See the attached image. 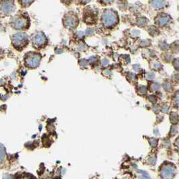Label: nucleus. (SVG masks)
Returning a JSON list of instances; mask_svg holds the SVG:
<instances>
[{"mask_svg": "<svg viewBox=\"0 0 179 179\" xmlns=\"http://www.w3.org/2000/svg\"><path fill=\"white\" fill-rule=\"evenodd\" d=\"M139 174L141 176V179H149L150 177L149 176L148 173H147L145 171L143 170H139Z\"/></svg>", "mask_w": 179, "mask_h": 179, "instance_id": "b1692460", "label": "nucleus"}, {"mask_svg": "<svg viewBox=\"0 0 179 179\" xmlns=\"http://www.w3.org/2000/svg\"><path fill=\"white\" fill-rule=\"evenodd\" d=\"M163 87L164 88L165 91H169L172 89V84H171L170 82H169V81H165L164 83L163 84Z\"/></svg>", "mask_w": 179, "mask_h": 179, "instance_id": "6ab92c4d", "label": "nucleus"}, {"mask_svg": "<svg viewBox=\"0 0 179 179\" xmlns=\"http://www.w3.org/2000/svg\"><path fill=\"white\" fill-rule=\"evenodd\" d=\"M161 109H162V111L164 113H167L169 109V106L168 105H166V104H164V105L162 107Z\"/></svg>", "mask_w": 179, "mask_h": 179, "instance_id": "72a5a7b5", "label": "nucleus"}, {"mask_svg": "<svg viewBox=\"0 0 179 179\" xmlns=\"http://www.w3.org/2000/svg\"><path fill=\"white\" fill-rule=\"evenodd\" d=\"M177 131H178V128H177L176 126L174 125V126H172V127H171L170 133L171 135H176V133L177 132Z\"/></svg>", "mask_w": 179, "mask_h": 179, "instance_id": "c85d7f7f", "label": "nucleus"}, {"mask_svg": "<svg viewBox=\"0 0 179 179\" xmlns=\"http://www.w3.org/2000/svg\"><path fill=\"white\" fill-rule=\"evenodd\" d=\"M4 179H12V177H11L10 176H9V175H6V176H5Z\"/></svg>", "mask_w": 179, "mask_h": 179, "instance_id": "c03bdc74", "label": "nucleus"}, {"mask_svg": "<svg viewBox=\"0 0 179 179\" xmlns=\"http://www.w3.org/2000/svg\"><path fill=\"white\" fill-rule=\"evenodd\" d=\"M43 56L38 51H30L24 55L23 64L24 66L30 70H35L39 68L41 64Z\"/></svg>", "mask_w": 179, "mask_h": 179, "instance_id": "7ed1b4c3", "label": "nucleus"}, {"mask_svg": "<svg viewBox=\"0 0 179 179\" xmlns=\"http://www.w3.org/2000/svg\"><path fill=\"white\" fill-rule=\"evenodd\" d=\"M137 92H138L139 94L140 95H145L147 93V88L145 86H143V85H141L138 87L137 88Z\"/></svg>", "mask_w": 179, "mask_h": 179, "instance_id": "a211bd4d", "label": "nucleus"}, {"mask_svg": "<svg viewBox=\"0 0 179 179\" xmlns=\"http://www.w3.org/2000/svg\"><path fill=\"white\" fill-rule=\"evenodd\" d=\"M97 2L102 6H107L111 4L114 2V0H97Z\"/></svg>", "mask_w": 179, "mask_h": 179, "instance_id": "412c9836", "label": "nucleus"}, {"mask_svg": "<svg viewBox=\"0 0 179 179\" xmlns=\"http://www.w3.org/2000/svg\"><path fill=\"white\" fill-rule=\"evenodd\" d=\"M93 32L91 29H88V30L86 31V34H87V35H91V34H93Z\"/></svg>", "mask_w": 179, "mask_h": 179, "instance_id": "79ce46f5", "label": "nucleus"}, {"mask_svg": "<svg viewBox=\"0 0 179 179\" xmlns=\"http://www.w3.org/2000/svg\"><path fill=\"white\" fill-rule=\"evenodd\" d=\"M103 76H107V77H109V76H111L112 73H111V70H109V69H105V70H104L103 71Z\"/></svg>", "mask_w": 179, "mask_h": 179, "instance_id": "c756f323", "label": "nucleus"}, {"mask_svg": "<svg viewBox=\"0 0 179 179\" xmlns=\"http://www.w3.org/2000/svg\"><path fill=\"white\" fill-rule=\"evenodd\" d=\"M108 64H109V61H108V60H107V59H103V60L101 61V64H102V66H106L108 65Z\"/></svg>", "mask_w": 179, "mask_h": 179, "instance_id": "4c0bfd02", "label": "nucleus"}, {"mask_svg": "<svg viewBox=\"0 0 179 179\" xmlns=\"http://www.w3.org/2000/svg\"><path fill=\"white\" fill-rule=\"evenodd\" d=\"M178 114L176 112H171L170 114V120L171 123L175 124L178 122Z\"/></svg>", "mask_w": 179, "mask_h": 179, "instance_id": "dca6fc26", "label": "nucleus"}, {"mask_svg": "<svg viewBox=\"0 0 179 179\" xmlns=\"http://www.w3.org/2000/svg\"><path fill=\"white\" fill-rule=\"evenodd\" d=\"M176 147L178 148V149L179 151V137L176 139Z\"/></svg>", "mask_w": 179, "mask_h": 179, "instance_id": "37998d69", "label": "nucleus"}, {"mask_svg": "<svg viewBox=\"0 0 179 179\" xmlns=\"http://www.w3.org/2000/svg\"><path fill=\"white\" fill-rule=\"evenodd\" d=\"M170 49L172 50V52L177 53L179 52V41H176L171 45Z\"/></svg>", "mask_w": 179, "mask_h": 179, "instance_id": "f3484780", "label": "nucleus"}, {"mask_svg": "<svg viewBox=\"0 0 179 179\" xmlns=\"http://www.w3.org/2000/svg\"><path fill=\"white\" fill-rule=\"evenodd\" d=\"M127 78L129 80H135L136 78V75L132 72H129L127 75Z\"/></svg>", "mask_w": 179, "mask_h": 179, "instance_id": "7c9ffc66", "label": "nucleus"}, {"mask_svg": "<svg viewBox=\"0 0 179 179\" xmlns=\"http://www.w3.org/2000/svg\"><path fill=\"white\" fill-rule=\"evenodd\" d=\"M119 21L118 15L116 11L111 9L105 10L102 13L101 22L103 27L107 29H112L116 26Z\"/></svg>", "mask_w": 179, "mask_h": 179, "instance_id": "39448f33", "label": "nucleus"}, {"mask_svg": "<svg viewBox=\"0 0 179 179\" xmlns=\"http://www.w3.org/2000/svg\"><path fill=\"white\" fill-rule=\"evenodd\" d=\"M148 24V20L145 17H140L137 20V25L139 27H146Z\"/></svg>", "mask_w": 179, "mask_h": 179, "instance_id": "4468645a", "label": "nucleus"}, {"mask_svg": "<svg viewBox=\"0 0 179 179\" xmlns=\"http://www.w3.org/2000/svg\"><path fill=\"white\" fill-rule=\"evenodd\" d=\"M150 42L151 41L149 40H147V39H145V40H143V41H141V46L142 48H147L148 47L149 45H150Z\"/></svg>", "mask_w": 179, "mask_h": 179, "instance_id": "bb28decb", "label": "nucleus"}, {"mask_svg": "<svg viewBox=\"0 0 179 179\" xmlns=\"http://www.w3.org/2000/svg\"><path fill=\"white\" fill-rule=\"evenodd\" d=\"M10 25L16 31L25 32L29 30L31 25L30 16L25 11H19L10 17Z\"/></svg>", "mask_w": 179, "mask_h": 179, "instance_id": "f257e3e1", "label": "nucleus"}, {"mask_svg": "<svg viewBox=\"0 0 179 179\" xmlns=\"http://www.w3.org/2000/svg\"><path fill=\"white\" fill-rule=\"evenodd\" d=\"M79 17L74 11H68L64 14L62 18V25L65 29L69 31H73L76 29L79 25Z\"/></svg>", "mask_w": 179, "mask_h": 179, "instance_id": "423d86ee", "label": "nucleus"}, {"mask_svg": "<svg viewBox=\"0 0 179 179\" xmlns=\"http://www.w3.org/2000/svg\"><path fill=\"white\" fill-rule=\"evenodd\" d=\"M132 68H133V69L135 71H139V70H140V66L139 64H135V65L132 66Z\"/></svg>", "mask_w": 179, "mask_h": 179, "instance_id": "58836bf2", "label": "nucleus"}, {"mask_svg": "<svg viewBox=\"0 0 179 179\" xmlns=\"http://www.w3.org/2000/svg\"><path fill=\"white\" fill-rule=\"evenodd\" d=\"M150 89L151 91H158L159 88H160V84L158 83V82H153L152 84H151L150 85Z\"/></svg>", "mask_w": 179, "mask_h": 179, "instance_id": "aec40b11", "label": "nucleus"}, {"mask_svg": "<svg viewBox=\"0 0 179 179\" xmlns=\"http://www.w3.org/2000/svg\"><path fill=\"white\" fill-rule=\"evenodd\" d=\"M149 100L151 102V103H155V101H156V97H155L154 95H151V96H149Z\"/></svg>", "mask_w": 179, "mask_h": 179, "instance_id": "e433bc0d", "label": "nucleus"}, {"mask_svg": "<svg viewBox=\"0 0 179 179\" xmlns=\"http://www.w3.org/2000/svg\"><path fill=\"white\" fill-rule=\"evenodd\" d=\"M168 0H151V6L154 8L162 9L167 6Z\"/></svg>", "mask_w": 179, "mask_h": 179, "instance_id": "9b49d317", "label": "nucleus"}, {"mask_svg": "<svg viewBox=\"0 0 179 179\" xmlns=\"http://www.w3.org/2000/svg\"><path fill=\"white\" fill-rule=\"evenodd\" d=\"M30 43L36 51L46 49L49 45V39L43 31H36L30 37Z\"/></svg>", "mask_w": 179, "mask_h": 179, "instance_id": "20e7f679", "label": "nucleus"}, {"mask_svg": "<svg viewBox=\"0 0 179 179\" xmlns=\"http://www.w3.org/2000/svg\"><path fill=\"white\" fill-rule=\"evenodd\" d=\"M176 174V167L172 163L164 164L160 169V176L162 179H172Z\"/></svg>", "mask_w": 179, "mask_h": 179, "instance_id": "1a4fd4ad", "label": "nucleus"}, {"mask_svg": "<svg viewBox=\"0 0 179 179\" xmlns=\"http://www.w3.org/2000/svg\"><path fill=\"white\" fill-rule=\"evenodd\" d=\"M132 35H133L134 37H137V36L139 34V32L138 31H136V30H135V31H132Z\"/></svg>", "mask_w": 179, "mask_h": 179, "instance_id": "a19ab883", "label": "nucleus"}, {"mask_svg": "<svg viewBox=\"0 0 179 179\" xmlns=\"http://www.w3.org/2000/svg\"><path fill=\"white\" fill-rule=\"evenodd\" d=\"M172 64L175 70L179 71V58H176V59L173 60Z\"/></svg>", "mask_w": 179, "mask_h": 179, "instance_id": "a878e982", "label": "nucleus"}, {"mask_svg": "<svg viewBox=\"0 0 179 179\" xmlns=\"http://www.w3.org/2000/svg\"><path fill=\"white\" fill-rule=\"evenodd\" d=\"M160 49H162V50H167V49H168V44L165 43V42H162V43L160 45Z\"/></svg>", "mask_w": 179, "mask_h": 179, "instance_id": "f704fd0d", "label": "nucleus"}, {"mask_svg": "<svg viewBox=\"0 0 179 179\" xmlns=\"http://www.w3.org/2000/svg\"><path fill=\"white\" fill-rule=\"evenodd\" d=\"M172 21V18L170 16L165 13H162L158 15V16L155 19V23L158 27H166Z\"/></svg>", "mask_w": 179, "mask_h": 179, "instance_id": "9d476101", "label": "nucleus"}, {"mask_svg": "<svg viewBox=\"0 0 179 179\" xmlns=\"http://www.w3.org/2000/svg\"><path fill=\"white\" fill-rule=\"evenodd\" d=\"M88 64V62L87 61V60H82L81 61H80V65L81 66H87Z\"/></svg>", "mask_w": 179, "mask_h": 179, "instance_id": "c9c22d12", "label": "nucleus"}, {"mask_svg": "<svg viewBox=\"0 0 179 179\" xmlns=\"http://www.w3.org/2000/svg\"><path fill=\"white\" fill-rule=\"evenodd\" d=\"M174 101L175 105H176L177 107H179V91H178L174 95Z\"/></svg>", "mask_w": 179, "mask_h": 179, "instance_id": "cd10ccee", "label": "nucleus"}, {"mask_svg": "<svg viewBox=\"0 0 179 179\" xmlns=\"http://www.w3.org/2000/svg\"><path fill=\"white\" fill-rule=\"evenodd\" d=\"M155 74L154 73H153V72H148V73H147L146 74V77L147 79H149V80H153V79H154L155 78Z\"/></svg>", "mask_w": 179, "mask_h": 179, "instance_id": "2f4dec72", "label": "nucleus"}, {"mask_svg": "<svg viewBox=\"0 0 179 179\" xmlns=\"http://www.w3.org/2000/svg\"><path fill=\"white\" fill-rule=\"evenodd\" d=\"M149 143L152 147H155L158 145V140L155 138H150L149 139Z\"/></svg>", "mask_w": 179, "mask_h": 179, "instance_id": "4be33fe9", "label": "nucleus"}, {"mask_svg": "<svg viewBox=\"0 0 179 179\" xmlns=\"http://www.w3.org/2000/svg\"><path fill=\"white\" fill-rule=\"evenodd\" d=\"M173 78H174V80H176V81L179 80V74H174V75L173 76Z\"/></svg>", "mask_w": 179, "mask_h": 179, "instance_id": "ea45409f", "label": "nucleus"}, {"mask_svg": "<svg viewBox=\"0 0 179 179\" xmlns=\"http://www.w3.org/2000/svg\"><path fill=\"white\" fill-rule=\"evenodd\" d=\"M98 20V12L96 9L93 7L87 6L83 10L82 21L87 25H93L96 24Z\"/></svg>", "mask_w": 179, "mask_h": 179, "instance_id": "0eeeda50", "label": "nucleus"}, {"mask_svg": "<svg viewBox=\"0 0 179 179\" xmlns=\"http://www.w3.org/2000/svg\"><path fill=\"white\" fill-rule=\"evenodd\" d=\"M150 66L151 69L154 70H157V71L162 69V64L156 60H152L150 62Z\"/></svg>", "mask_w": 179, "mask_h": 179, "instance_id": "ddd939ff", "label": "nucleus"}, {"mask_svg": "<svg viewBox=\"0 0 179 179\" xmlns=\"http://www.w3.org/2000/svg\"><path fill=\"white\" fill-rule=\"evenodd\" d=\"M148 32L149 35L152 37H155L159 34V29L155 26H150L148 28Z\"/></svg>", "mask_w": 179, "mask_h": 179, "instance_id": "2eb2a0df", "label": "nucleus"}, {"mask_svg": "<svg viewBox=\"0 0 179 179\" xmlns=\"http://www.w3.org/2000/svg\"><path fill=\"white\" fill-rule=\"evenodd\" d=\"M5 157V149L2 145L0 144V162H2Z\"/></svg>", "mask_w": 179, "mask_h": 179, "instance_id": "5701e85b", "label": "nucleus"}, {"mask_svg": "<svg viewBox=\"0 0 179 179\" xmlns=\"http://www.w3.org/2000/svg\"><path fill=\"white\" fill-rule=\"evenodd\" d=\"M75 2L78 5H81V6H84L88 4L89 2H91V0H74Z\"/></svg>", "mask_w": 179, "mask_h": 179, "instance_id": "393cba45", "label": "nucleus"}, {"mask_svg": "<svg viewBox=\"0 0 179 179\" xmlns=\"http://www.w3.org/2000/svg\"><path fill=\"white\" fill-rule=\"evenodd\" d=\"M15 0H0V15L12 16L16 10Z\"/></svg>", "mask_w": 179, "mask_h": 179, "instance_id": "6e6552de", "label": "nucleus"}, {"mask_svg": "<svg viewBox=\"0 0 179 179\" xmlns=\"http://www.w3.org/2000/svg\"><path fill=\"white\" fill-rule=\"evenodd\" d=\"M11 45L15 50L23 52L30 43V37L26 32L18 31L13 34L10 38Z\"/></svg>", "mask_w": 179, "mask_h": 179, "instance_id": "f03ea898", "label": "nucleus"}, {"mask_svg": "<svg viewBox=\"0 0 179 179\" xmlns=\"http://www.w3.org/2000/svg\"><path fill=\"white\" fill-rule=\"evenodd\" d=\"M21 8H28L35 2V0H17Z\"/></svg>", "mask_w": 179, "mask_h": 179, "instance_id": "f8f14e48", "label": "nucleus"}, {"mask_svg": "<svg viewBox=\"0 0 179 179\" xmlns=\"http://www.w3.org/2000/svg\"><path fill=\"white\" fill-rule=\"evenodd\" d=\"M148 162L149 163V164H155L156 162V157L152 156L149 158L148 160Z\"/></svg>", "mask_w": 179, "mask_h": 179, "instance_id": "473e14b6", "label": "nucleus"}]
</instances>
